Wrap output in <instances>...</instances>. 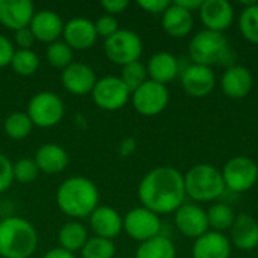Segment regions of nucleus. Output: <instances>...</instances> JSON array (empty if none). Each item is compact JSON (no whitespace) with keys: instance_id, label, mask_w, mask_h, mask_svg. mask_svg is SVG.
<instances>
[{"instance_id":"9","label":"nucleus","mask_w":258,"mask_h":258,"mask_svg":"<svg viewBox=\"0 0 258 258\" xmlns=\"http://www.w3.org/2000/svg\"><path fill=\"white\" fill-rule=\"evenodd\" d=\"M222 177L227 189L236 194L246 192L258 181V165L246 156L233 157L225 163Z\"/></svg>"},{"instance_id":"14","label":"nucleus","mask_w":258,"mask_h":258,"mask_svg":"<svg viewBox=\"0 0 258 258\" xmlns=\"http://www.w3.org/2000/svg\"><path fill=\"white\" fill-rule=\"evenodd\" d=\"M200 18L207 30L222 33L234 21V8L228 0H203Z\"/></svg>"},{"instance_id":"44","label":"nucleus","mask_w":258,"mask_h":258,"mask_svg":"<svg viewBox=\"0 0 258 258\" xmlns=\"http://www.w3.org/2000/svg\"><path fill=\"white\" fill-rule=\"evenodd\" d=\"M42 258H76V254L68 252V251H65V249H62V248L57 246V248L50 249Z\"/></svg>"},{"instance_id":"36","label":"nucleus","mask_w":258,"mask_h":258,"mask_svg":"<svg viewBox=\"0 0 258 258\" xmlns=\"http://www.w3.org/2000/svg\"><path fill=\"white\" fill-rule=\"evenodd\" d=\"M94 26H95V32H97V36H101L104 39L110 38L112 35H115L119 27H118V20L112 15H101L100 18H97V21H94Z\"/></svg>"},{"instance_id":"4","label":"nucleus","mask_w":258,"mask_h":258,"mask_svg":"<svg viewBox=\"0 0 258 258\" xmlns=\"http://www.w3.org/2000/svg\"><path fill=\"white\" fill-rule=\"evenodd\" d=\"M186 197L198 203H210L221 198L225 192L222 171L209 163L192 166L184 174Z\"/></svg>"},{"instance_id":"41","label":"nucleus","mask_w":258,"mask_h":258,"mask_svg":"<svg viewBox=\"0 0 258 258\" xmlns=\"http://www.w3.org/2000/svg\"><path fill=\"white\" fill-rule=\"evenodd\" d=\"M128 6H130L128 0H103L101 2L103 11L107 15H112V17H115L118 14H122Z\"/></svg>"},{"instance_id":"15","label":"nucleus","mask_w":258,"mask_h":258,"mask_svg":"<svg viewBox=\"0 0 258 258\" xmlns=\"http://www.w3.org/2000/svg\"><path fill=\"white\" fill-rule=\"evenodd\" d=\"M60 80L68 92L74 95H86L92 92L98 79L89 65L83 62H73L65 70H62Z\"/></svg>"},{"instance_id":"23","label":"nucleus","mask_w":258,"mask_h":258,"mask_svg":"<svg viewBox=\"0 0 258 258\" xmlns=\"http://www.w3.org/2000/svg\"><path fill=\"white\" fill-rule=\"evenodd\" d=\"M35 163L39 172L54 175L67 169L70 163L68 153L57 144H44L35 153Z\"/></svg>"},{"instance_id":"26","label":"nucleus","mask_w":258,"mask_h":258,"mask_svg":"<svg viewBox=\"0 0 258 258\" xmlns=\"http://www.w3.org/2000/svg\"><path fill=\"white\" fill-rule=\"evenodd\" d=\"M88 228L80 221H68L65 222L59 231H57V242L59 248L68 251V252H77L82 251L85 243L88 242Z\"/></svg>"},{"instance_id":"28","label":"nucleus","mask_w":258,"mask_h":258,"mask_svg":"<svg viewBox=\"0 0 258 258\" xmlns=\"http://www.w3.org/2000/svg\"><path fill=\"white\" fill-rule=\"evenodd\" d=\"M33 127V122L26 112H12L6 116L3 122V130L6 136L14 141L26 139L32 133Z\"/></svg>"},{"instance_id":"8","label":"nucleus","mask_w":258,"mask_h":258,"mask_svg":"<svg viewBox=\"0 0 258 258\" xmlns=\"http://www.w3.org/2000/svg\"><path fill=\"white\" fill-rule=\"evenodd\" d=\"M92 101L103 110L115 112L127 104L132 98L130 89L124 85V82L116 76H106L98 79L92 92Z\"/></svg>"},{"instance_id":"25","label":"nucleus","mask_w":258,"mask_h":258,"mask_svg":"<svg viewBox=\"0 0 258 258\" xmlns=\"http://www.w3.org/2000/svg\"><path fill=\"white\" fill-rule=\"evenodd\" d=\"M162 27L172 38H184L194 29L192 12L183 9L175 2H172L162 14Z\"/></svg>"},{"instance_id":"38","label":"nucleus","mask_w":258,"mask_h":258,"mask_svg":"<svg viewBox=\"0 0 258 258\" xmlns=\"http://www.w3.org/2000/svg\"><path fill=\"white\" fill-rule=\"evenodd\" d=\"M15 47L12 44V41L0 33V68H5L8 65H11L14 53H15Z\"/></svg>"},{"instance_id":"43","label":"nucleus","mask_w":258,"mask_h":258,"mask_svg":"<svg viewBox=\"0 0 258 258\" xmlns=\"http://www.w3.org/2000/svg\"><path fill=\"white\" fill-rule=\"evenodd\" d=\"M175 3L178 6H181L183 9H186V11L194 12V11H200V8L203 5V0H175Z\"/></svg>"},{"instance_id":"1","label":"nucleus","mask_w":258,"mask_h":258,"mask_svg":"<svg viewBox=\"0 0 258 258\" xmlns=\"http://www.w3.org/2000/svg\"><path fill=\"white\" fill-rule=\"evenodd\" d=\"M138 197L142 207L159 216L175 213L186 200L184 175L174 166H157L141 180Z\"/></svg>"},{"instance_id":"20","label":"nucleus","mask_w":258,"mask_h":258,"mask_svg":"<svg viewBox=\"0 0 258 258\" xmlns=\"http://www.w3.org/2000/svg\"><path fill=\"white\" fill-rule=\"evenodd\" d=\"M254 85L251 71L243 65H231L225 70L221 79V88L224 94L233 100L245 98Z\"/></svg>"},{"instance_id":"31","label":"nucleus","mask_w":258,"mask_h":258,"mask_svg":"<svg viewBox=\"0 0 258 258\" xmlns=\"http://www.w3.org/2000/svg\"><path fill=\"white\" fill-rule=\"evenodd\" d=\"M45 57L48 60V63L54 68L59 70H65L68 65H71L74 60V50L65 42V41H54L51 44H48L47 50H45Z\"/></svg>"},{"instance_id":"12","label":"nucleus","mask_w":258,"mask_h":258,"mask_svg":"<svg viewBox=\"0 0 258 258\" xmlns=\"http://www.w3.org/2000/svg\"><path fill=\"white\" fill-rule=\"evenodd\" d=\"M180 80L184 92L194 98L207 97L216 85L215 73L210 67L190 63L180 71Z\"/></svg>"},{"instance_id":"22","label":"nucleus","mask_w":258,"mask_h":258,"mask_svg":"<svg viewBox=\"0 0 258 258\" xmlns=\"http://www.w3.org/2000/svg\"><path fill=\"white\" fill-rule=\"evenodd\" d=\"M192 255L194 258H230L231 242L224 233L207 231L195 239Z\"/></svg>"},{"instance_id":"33","label":"nucleus","mask_w":258,"mask_h":258,"mask_svg":"<svg viewBox=\"0 0 258 258\" xmlns=\"http://www.w3.org/2000/svg\"><path fill=\"white\" fill-rule=\"evenodd\" d=\"M116 246L113 240L103 237H89L80 251L82 258H115Z\"/></svg>"},{"instance_id":"6","label":"nucleus","mask_w":258,"mask_h":258,"mask_svg":"<svg viewBox=\"0 0 258 258\" xmlns=\"http://www.w3.org/2000/svg\"><path fill=\"white\" fill-rule=\"evenodd\" d=\"M26 113L33 125L39 128H51L62 121L65 104L56 92L41 91L30 98Z\"/></svg>"},{"instance_id":"42","label":"nucleus","mask_w":258,"mask_h":258,"mask_svg":"<svg viewBox=\"0 0 258 258\" xmlns=\"http://www.w3.org/2000/svg\"><path fill=\"white\" fill-rule=\"evenodd\" d=\"M135 150H136V141L133 138H125V139L121 141V144H119V154L122 157H127V156L133 154Z\"/></svg>"},{"instance_id":"18","label":"nucleus","mask_w":258,"mask_h":258,"mask_svg":"<svg viewBox=\"0 0 258 258\" xmlns=\"http://www.w3.org/2000/svg\"><path fill=\"white\" fill-rule=\"evenodd\" d=\"M88 219L89 227L97 237L113 240L122 231V216L109 206H98Z\"/></svg>"},{"instance_id":"21","label":"nucleus","mask_w":258,"mask_h":258,"mask_svg":"<svg viewBox=\"0 0 258 258\" xmlns=\"http://www.w3.org/2000/svg\"><path fill=\"white\" fill-rule=\"evenodd\" d=\"M230 242L240 251H252L258 246V222L248 213H240L230 230Z\"/></svg>"},{"instance_id":"3","label":"nucleus","mask_w":258,"mask_h":258,"mask_svg":"<svg viewBox=\"0 0 258 258\" xmlns=\"http://www.w3.org/2000/svg\"><path fill=\"white\" fill-rule=\"evenodd\" d=\"M38 248L35 227L20 216H9L0 221V257L30 258Z\"/></svg>"},{"instance_id":"40","label":"nucleus","mask_w":258,"mask_h":258,"mask_svg":"<svg viewBox=\"0 0 258 258\" xmlns=\"http://www.w3.org/2000/svg\"><path fill=\"white\" fill-rule=\"evenodd\" d=\"M169 5H171L169 0H139L138 2V6L150 14H163Z\"/></svg>"},{"instance_id":"39","label":"nucleus","mask_w":258,"mask_h":258,"mask_svg":"<svg viewBox=\"0 0 258 258\" xmlns=\"http://www.w3.org/2000/svg\"><path fill=\"white\" fill-rule=\"evenodd\" d=\"M35 42H36V39L29 27L15 32V44H17L18 50H32Z\"/></svg>"},{"instance_id":"17","label":"nucleus","mask_w":258,"mask_h":258,"mask_svg":"<svg viewBox=\"0 0 258 258\" xmlns=\"http://www.w3.org/2000/svg\"><path fill=\"white\" fill-rule=\"evenodd\" d=\"M62 36L63 41L73 50H79V51L91 48L98 38L94 21L85 17H76L68 20L63 26Z\"/></svg>"},{"instance_id":"27","label":"nucleus","mask_w":258,"mask_h":258,"mask_svg":"<svg viewBox=\"0 0 258 258\" xmlns=\"http://www.w3.org/2000/svg\"><path fill=\"white\" fill-rule=\"evenodd\" d=\"M177 249L175 245L166 236H156L147 242H142L138 249L135 258H175Z\"/></svg>"},{"instance_id":"7","label":"nucleus","mask_w":258,"mask_h":258,"mask_svg":"<svg viewBox=\"0 0 258 258\" xmlns=\"http://www.w3.org/2000/svg\"><path fill=\"white\" fill-rule=\"evenodd\" d=\"M104 54L106 57L119 67L128 65L141 59L144 51V44L141 36L128 29H119L115 35L104 39Z\"/></svg>"},{"instance_id":"10","label":"nucleus","mask_w":258,"mask_h":258,"mask_svg":"<svg viewBox=\"0 0 258 258\" xmlns=\"http://www.w3.org/2000/svg\"><path fill=\"white\" fill-rule=\"evenodd\" d=\"M132 103L138 113L144 116L160 115L169 103V91L166 85L147 80L132 92Z\"/></svg>"},{"instance_id":"5","label":"nucleus","mask_w":258,"mask_h":258,"mask_svg":"<svg viewBox=\"0 0 258 258\" xmlns=\"http://www.w3.org/2000/svg\"><path fill=\"white\" fill-rule=\"evenodd\" d=\"M189 57L192 63L213 67L218 63H227L233 57L228 39L224 33L201 30L195 33L189 44Z\"/></svg>"},{"instance_id":"13","label":"nucleus","mask_w":258,"mask_h":258,"mask_svg":"<svg viewBox=\"0 0 258 258\" xmlns=\"http://www.w3.org/2000/svg\"><path fill=\"white\" fill-rule=\"evenodd\" d=\"M177 230L190 239H198L207 231L209 228V221H207V212L197 206V204H183L177 212L174 218Z\"/></svg>"},{"instance_id":"32","label":"nucleus","mask_w":258,"mask_h":258,"mask_svg":"<svg viewBox=\"0 0 258 258\" xmlns=\"http://www.w3.org/2000/svg\"><path fill=\"white\" fill-rule=\"evenodd\" d=\"M11 67L18 76H33L39 68V57L33 50H15Z\"/></svg>"},{"instance_id":"24","label":"nucleus","mask_w":258,"mask_h":258,"mask_svg":"<svg viewBox=\"0 0 258 258\" xmlns=\"http://www.w3.org/2000/svg\"><path fill=\"white\" fill-rule=\"evenodd\" d=\"M147 73L150 80L166 85L180 74V62L172 53L159 51L150 57L147 63Z\"/></svg>"},{"instance_id":"2","label":"nucleus","mask_w":258,"mask_h":258,"mask_svg":"<svg viewBox=\"0 0 258 258\" xmlns=\"http://www.w3.org/2000/svg\"><path fill=\"white\" fill-rule=\"evenodd\" d=\"M98 187L94 181L82 175L67 178L56 190V204L59 210L74 221L89 218L98 207Z\"/></svg>"},{"instance_id":"19","label":"nucleus","mask_w":258,"mask_h":258,"mask_svg":"<svg viewBox=\"0 0 258 258\" xmlns=\"http://www.w3.org/2000/svg\"><path fill=\"white\" fill-rule=\"evenodd\" d=\"M63 26L65 23L62 21L59 14H56L54 11L42 9L35 12L29 29L32 30L36 41L51 44L62 36Z\"/></svg>"},{"instance_id":"16","label":"nucleus","mask_w":258,"mask_h":258,"mask_svg":"<svg viewBox=\"0 0 258 258\" xmlns=\"http://www.w3.org/2000/svg\"><path fill=\"white\" fill-rule=\"evenodd\" d=\"M35 12L30 0H0V24L9 30L29 27Z\"/></svg>"},{"instance_id":"37","label":"nucleus","mask_w":258,"mask_h":258,"mask_svg":"<svg viewBox=\"0 0 258 258\" xmlns=\"http://www.w3.org/2000/svg\"><path fill=\"white\" fill-rule=\"evenodd\" d=\"M14 163L8 156L0 153V194L6 192L14 183Z\"/></svg>"},{"instance_id":"11","label":"nucleus","mask_w":258,"mask_h":258,"mask_svg":"<svg viewBox=\"0 0 258 258\" xmlns=\"http://www.w3.org/2000/svg\"><path fill=\"white\" fill-rule=\"evenodd\" d=\"M160 216L145 207H135L122 216V231L138 242H147L160 234Z\"/></svg>"},{"instance_id":"34","label":"nucleus","mask_w":258,"mask_h":258,"mask_svg":"<svg viewBox=\"0 0 258 258\" xmlns=\"http://www.w3.org/2000/svg\"><path fill=\"white\" fill-rule=\"evenodd\" d=\"M119 79L130 89V92H133V91H136L141 85H144L148 80L147 65H144L141 60H136V62L128 63V65H124Z\"/></svg>"},{"instance_id":"29","label":"nucleus","mask_w":258,"mask_h":258,"mask_svg":"<svg viewBox=\"0 0 258 258\" xmlns=\"http://www.w3.org/2000/svg\"><path fill=\"white\" fill-rule=\"evenodd\" d=\"M236 213L233 207L224 203H216L207 210V221H209V228L216 233H224L225 230H231L234 221H236Z\"/></svg>"},{"instance_id":"30","label":"nucleus","mask_w":258,"mask_h":258,"mask_svg":"<svg viewBox=\"0 0 258 258\" xmlns=\"http://www.w3.org/2000/svg\"><path fill=\"white\" fill-rule=\"evenodd\" d=\"M243 5H245V9L240 12V17H239L240 33L248 42L258 45V3L248 2Z\"/></svg>"},{"instance_id":"35","label":"nucleus","mask_w":258,"mask_h":258,"mask_svg":"<svg viewBox=\"0 0 258 258\" xmlns=\"http://www.w3.org/2000/svg\"><path fill=\"white\" fill-rule=\"evenodd\" d=\"M14 181L21 183V184H29L36 180L39 175V169L35 163L33 159L23 157L14 163Z\"/></svg>"}]
</instances>
